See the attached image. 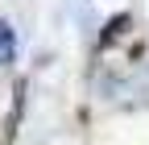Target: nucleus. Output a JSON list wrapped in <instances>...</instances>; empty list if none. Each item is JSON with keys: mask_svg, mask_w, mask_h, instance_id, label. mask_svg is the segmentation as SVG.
<instances>
[{"mask_svg": "<svg viewBox=\"0 0 149 145\" xmlns=\"http://www.w3.org/2000/svg\"><path fill=\"white\" fill-rule=\"evenodd\" d=\"M13 50H17V42H13V29L0 21V66H8V62H13Z\"/></svg>", "mask_w": 149, "mask_h": 145, "instance_id": "obj_1", "label": "nucleus"}]
</instances>
